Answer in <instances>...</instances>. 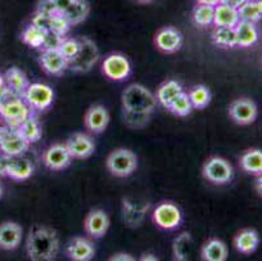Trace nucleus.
<instances>
[{
    "instance_id": "32",
    "label": "nucleus",
    "mask_w": 262,
    "mask_h": 261,
    "mask_svg": "<svg viewBox=\"0 0 262 261\" xmlns=\"http://www.w3.org/2000/svg\"><path fill=\"white\" fill-rule=\"evenodd\" d=\"M192 251V236L189 233H182L172 243V256L176 261H185L189 258Z\"/></svg>"
},
{
    "instance_id": "54",
    "label": "nucleus",
    "mask_w": 262,
    "mask_h": 261,
    "mask_svg": "<svg viewBox=\"0 0 262 261\" xmlns=\"http://www.w3.org/2000/svg\"><path fill=\"white\" fill-rule=\"evenodd\" d=\"M3 197V187H2V184H0V198Z\"/></svg>"
},
{
    "instance_id": "46",
    "label": "nucleus",
    "mask_w": 262,
    "mask_h": 261,
    "mask_svg": "<svg viewBox=\"0 0 262 261\" xmlns=\"http://www.w3.org/2000/svg\"><path fill=\"white\" fill-rule=\"evenodd\" d=\"M247 0H221V3H225L227 6L235 7V8H239L243 3H245Z\"/></svg>"
},
{
    "instance_id": "34",
    "label": "nucleus",
    "mask_w": 262,
    "mask_h": 261,
    "mask_svg": "<svg viewBox=\"0 0 262 261\" xmlns=\"http://www.w3.org/2000/svg\"><path fill=\"white\" fill-rule=\"evenodd\" d=\"M192 20L200 28H209L214 23V7L208 4H199L193 8Z\"/></svg>"
},
{
    "instance_id": "52",
    "label": "nucleus",
    "mask_w": 262,
    "mask_h": 261,
    "mask_svg": "<svg viewBox=\"0 0 262 261\" xmlns=\"http://www.w3.org/2000/svg\"><path fill=\"white\" fill-rule=\"evenodd\" d=\"M256 4H257V7H258V11L262 16V0H256Z\"/></svg>"
},
{
    "instance_id": "22",
    "label": "nucleus",
    "mask_w": 262,
    "mask_h": 261,
    "mask_svg": "<svg viewBox=\"0 0 262 261\" xmlns=\"http://www.w3.org/2000/svg\"><path fill=\"white\" fill-rule=\"evenodd\" d=\"M259 235L257 230L244 229L235 235L233 238V246L236 251L242 255H251L258 248Z\"/></svg>"
},
{
    "instance_id": "30",
    "label": "nucleus",
    "mask_w": 262,
    "mask_h": 261,
    "mask_svg": "<svg viewBox=\"0 0 262 261\" xmlns=\"http://www.w3.org/2000/svg\"><path fill=\"white\" fill-rule=\"evenodd\" d=\"M90 13V4L88 0H75L66 11L63 16L68 20L71 26H76L78 24L84 23Z\"/></svg>"
},
{
    "instance_id": "5",
    "label": "nucleus",
    "mask_w": 262,
    "mask_h": 261,
    "mask_svg": "<svg viewBox=\"0 0 262 261\" xmlns=\"http://www.w3.org/2000/svg\"><path fill=\"white\" fill-rule=\"evenodd\" d=\"M80 41V51L77 56L68 63V69L75 73H86L92 71L93 67L99 61V49L97 47L95 42L89 37H81Z\"/></svg>"
},
{
    "instance_id": "53",
    "label": "nucleus",
    "mask_w": 262,
    "mask_h": 261,
    "mask_svg": "<svg viewBox=\"0 0 262 261\" xmlns=\"http://www.w3.org/2000/svg\"><path fill=\"white\" fill-rule=\"evenodd\" d=\"M136 2H139V3H142V4H147V3H151V2H156V0H136Z\"/></svg>"
},
{
    "instance_id": "14",
    "label": "nucleus",
    "mask_w": 262,
    "mask_h": 261,
    "mask_svg": "<svg viewBox=\"0 0 262 261\" xmlns=\"http://www.w3.org/2000/svg\"><path fill=\"white\" fill-rule=\"evenodd\" d=\"M110 227V217L103 209L95 208L86 214L84 219V230L92 239H102Z\"/></svg>"
},
{
    "instance_id": "42",
    "label": "nucleus",
    "mask_w": 262,
    "mask_h": 261,
    "mask_svg": "<svg viewBox=\"0 0 262 261\" xmlns=\"http://www.w3.org/2000/svg\"><path fill=\"white\" fill-rule=\"evenodd\" d=\"M37 11L46 14V16H54L55 13H59L58 9H56V6L54 3V0H40L37 7Z\"/></svg>"
},
{
    "instance_id": "7",
    "label": "nucleus",
    "mask_w": 262,
    "mask_h": 261,
    "mask_svg": "<svg viewBox=\"0 0 262 261\" xmlns=\"http://www.w3.org/2000/svg\"><path fill=\"white\" fill-rule=\"evenodd\" d=\"M23 98L34 114H40V112L47 111L52 106L55 93L51 86L46 84L30 83Z\"/></svg>"
},
{
    "instance_id": "2",
    "label": "nucleus",
    "mask_w": 262,
    "mask_h": 261,
    "mask_svg": "<svg viewBox=\"0 0 262 261\" xmlns=\"http://www.w3.org/2000/svg\"><path fill=\"white\" fill-rule=\"evenodd\" d=\"M157 105L156 94L142 84H130L121 93V109L127 111L154 114Z\"/></svg>"
},
{
    "instance_id": "16",
    "label": "nucleus",
    "mask_w": 262,
    "mask_h": 261,
    "mask_svg": "<svg viewBox=\"0 0 262 261\" xmlns=\"http://www.w3.org/2000/svg\"><path fill=\"white\" fill-rule=\"evenodd\" d=\"M110 123V112L103 105H92L84 115L85 128L93 135H101Z\"/></svg>"
},
{
    "instance_id": "18",
    "label": "nucleus",
    "mask_w": 262,
    "mask_h": 261,
    "mask_svg": "<svg viewBox=\"0 0 262 261\" xmlns=\"http://www.w3.org/2000/svg\"><path fill=\"white\" fill-rule=\"evenodd\" d=\"M66 256L73 261H90L95 256V246L92 238L75 236L66 246Z\"/></svg>"
},
{
    "instance_id": "23",
    "label": "nucleus",
    "mask_w": 262,
    "mask_h": 261,
    "mask_svg": "<svg viewBox=\"0 0 262 261\" xmlns=\"http://www.w3.org/2000/svg\"><path fill=\"white\" fill-rule=\"evenodd\" d=\"M200 256L204 261H226L228 257L227 244L221 239H209L202 244Z\"/></svg>"
},
{
    "instance_id": "36",
    "label": "nucleus",
    "mask_w": 262,
    "mask_h": 261,
    "mask_svg": "<svg viewBox=\"0 0 262 261\" xmlns=\"http://www.w3.org/2000/svg\"><path fill=\"white\" fill-rule=\"evenodd\" d=\"M121 115L125 126L133 129H141L146 127L151 121L153 114H142V112H132L121 109Z\"/></svg>"
},
{
    "instance_id": "29",
    "label": "nucleus",
    "mask_w": 262,
    "mask_h": 261,
    "mask_svg": "<svg viewBox=\"0 0 262 261\" xmlns=\"http://www.w3.org/2000/svg\"><path fill=\"white\" fill-rule=\"evenodd\" d=\"M211 41L215 46L222 49H235L237 47L236 32L230 26H214L211 32Z\"/></svg>"
},
{
    "instance_id": "1",
    "label": "nucleus",
    "mask_w": 262,
    "mask_h": 261,
    "mask_svg": "<svg viewBox=\"0 0 262 261\" xmlns=\"http://www.w3.org/2000/svg\"><path fill=\"white\" fill-rule=\"evenodd\" d=\"M60 251V238L56 230L35 225L26 238V255L32 261H52Z\"/></svg>"
},
{
    "instance_id": "45",
    "label": "nucleus",
    "mask_w": 262,
    "mask_h": 261,
    "mask_svg": "<svg viewBox=\"0 0 262 261\" xmlns=\"http://www.w3.org/2000/svg\"><path fill=\"white\" fill-rule=\"evenodd\" d=\"M110 260L111 261H133L135 260V257H132V255H129V253L119 252V253H115V255L111 256V257H110Z\"/></svg>"
},
{
    "instance_id": "51",
    "label": "nucleus",
    "mask_w": 262,
    "mask_h": 261,
    "mask_svg": "<svg viewBox=\"0 0 262 261\" xmlns=\"http://www.w3.org/2000/svg\"><path fill=\"white\" fill-rule=\"evenodd\" d=\"M0 88H7L6 77H4V75H2V73H0Z\"/></svg>"
},
{
    "instance_id": "26",
    "label": "nucleus",
    "mask_w": 262,
    "mask_h": 261,
    "mask_svg": "<svg viewBox=\"0 0 262 261\" xmlns=\"http://www.w3.org/2000/svg\"><path fill=\"white\" fill-rule=\"evenodd\" d=\"M182 84L176 80H166L158 86V89L156 92V97L158 104L163 106L164 109H167L171 105L173 99L178 97L180 93L183 92Z\"/></svg>"
},
{
    "instance_id": "38",
    "label": "nucleus",
    "mask_w": 262,
    "mask_h": 261,
    "mask_svg": "<svg viewBox=\"0 0 262 261\" xmlns=\"http://www.w3.org/2000/svg\"><path fill=\"white\" fill-rule=\"evenodd\" d=\"M58 50L70 63L77 56L78 51H80V41L73 37H64Z\"/></svg>"
},
{
    "instance_id": "4",
    "label": "nucleus",
    "mask_w": 262,
    "mask_h": 261,
    "mask_svg": "<svg viewBox=\"0 0 262 261\" xmlns=\"http://www.w3.org/2000/svg\"><path fill=\"white\" fill-rule=\"evenodd\" d=\"M32 112L24 98L17 97V95L9 94L0 104V115H2L3 123L12 128H18Z\"/></svg>"
},
{
    "instance_id": "48",
    "label": "nucleus",
    "mask_w": 262,
    "mask_h": 261,
    "mask_svg": "<svg viewBox=\"0 0 262 261\" xmlns=\"http://www.w3.org/2000/svg\"><path fill=\"white\" fill-rule=\"evenodd\" d=\"M256 190L259 193V196H262V172L256 178Z\"/></svg>"
},
{
    "instance_id": "27",
    "label": "nucleus",
    "mask_w": 262,
    "mask_h": 261,
    "mask_svg": "<svg viewBox=\"0 0 262 261\" xmlns=\"http://www.w3.org/2000/svg\"><path fill=\"white\" fill-rule=\"evenodd\" d=\"M240 167L249 175L257 176L262 172V150L248 149L240 157Z\"/></svg>"
},
{
    "instance_id": "31",
    "label": "nucleus",
    "mask_w": 262,
    "mask_h": 261,
    "mask_svg": "<svg viewBox=\"0 0 262 261\" xmlns=\"http://www.w3.org/2000/svg\"><path fill=\"white\" fill-rule=\"evenodd\" d=\"M190 104L193 110H204L210 105L211 102V92L206 85H194L192 89L188 92Z\"/></svg>"
},
{
    "instance_id": "43",
    "label": "nucleus",
    "mask_w": 262,
    "mask_h": 261,
    "mask_svg": "<svg viewBox=\"0 0 262 261\" xmlns=\"http://www.w3.org/2000/svg\"><path fill=\"white\" fill-rule=\"evenodd\" d=\"M9 161H11L9 155L0 153V176H3V178H7V174H8Z\"/></svg>"
},
{
    "instance_id": "44",
    "label": "nucleus",
    "mask_w": 262,
    "mask_h": 261,
    "mask_svg": "<svg viewBox=\"0 0 262 261\" xmlns=\"http://www.w3.org/2000/svg\"><path fill=\"white\" fill-rule=\"evenodd\" d=\"M73 2H75V0H54V3L55 6H56V9H58L59 13H63Z\"/></svg>"
},
{
    "instance_id": "35",
    "label": "nucleus",
    "mask_w": 262,
    "mask_h": 261,
    "mask_svg": "<svg viewBox=\"0 0 262 261\" xmlns=\"http://www.w3.org/2000/svg\"><path fill=\"white\" fill-rule=\"evenodd\" d=\"M167 110L171 114H173L175 116H180V118H185V116L192 114L193 106L192 104H190L188 93L183 90V92L171 102V105L167 107Z\"/></svg>"
},
{
    "instance_id": "12",
    "label": "nucleus",
    "mask_w": 262,
    "mask_h": 261,
    "mask_svg": "<svg viewBox=\"0 0 262 261\" xmlns=\"http://www.w3.org/2000/svg\"><path fill=\"white\" fill-rule=\"evenodd\" d=\"M73 158L67 149L66 144L56 143L47 148L42 154V162L51 171H63L72 164Z\"/></svg>"
},
{
    "instance_id": "28",
    "label": "nucleus",
    "mask_w": 262,
    "mask_h": 261,
    "mask_svg": "<svg viewBox=\"0 0 262 261\" xmlns=\"http://www.w3.org/2000/svg\"><path fill=\"white\" fill-rule=\"evenodd\" d=\"M17 129L20 131L23 137L25 138L30 145L38 143V141L42 138V135H43L40 122L38 121L37 114H34V112H32V114L23 122V124H21Z\"/></svg>"
},
{
    "instance_id": "15",
    "label": "nucleus",
    "mask_w": 262,
    "mask_h": 261,
    "mask_svg": "<svg viewBox=\"0 0 262 261\" xmlns=\"http://www.w3.org/2000/svg\"><path fill=\"white\" fill-rule=\"evenodd\" d=\"M64 144L73 159H86L95 150L94 138L84 132L73 133Z\"/></svg>"
},
{
    "instance_id": "24",
    "label": "nucleus",
    "mask_w": 262,
    "mask_h": 261,
    "mask_svg": "<svg viewBox=\"0 0 262 261\" xmlns=\"http://www.w3.org/2000/svg\"><path fill=\"white\" fill-rule=\"evenodd\" d=\"M235 32H236L237 47L247 49V47L254 46L258 42L259 33L254 23L240 20L237 25L235 26Z\"/></svg>"
},
{
    "instance_id": "13",
    "label": "nucleus",
    "mask_w": 262,
    "mask_h": 261,
    "mask_svg": "<svg viewBox=\"0 0 262 261\" xmlns=\"http://www.w3.org/2000/svg\"><path fill=\"white\" fill-rule=\"evenodd\" d=\"M184 38L182 32L173 26H164L159 29L154 37V45L163 54H175L182 49Z\"/></svg>"
},
{
    "instance_id": "21",
    "label": "nucleus",
    "mask_w": 262,
    "mask_h": 261,
    "mask_svg": "<svg viewBox=\"0 0 262 261\" xmlns=\"http://www.w3.org/2000/svg\"><path fill=\"white\" fill-rule=\"evenodd\" d=\"M4 77H6V84L9 93L23 98L26 89L30 85V81L28 76L25 75V72L21 71L17 67H12L4 73Z\"/></svg>"
},
{
    "instance_id": "39",
    "label": "nucleus",
    "mask_w": 262,
    "mask_h": 261,
    "mask_svg": "<svg viewBox=\"0 0 262 261\" xmlns=\"http://www.w3.org/2000/svg\"><path fill=\"white\" fill-rule=\"evenodd\" d=\"M71 24L68 23L66 17L63 16V13H55L54 16H51V21H50V30L58 33V34L67 37V34L70 33L71 30Z\"/></svg>"
},
{
    "instance_id": "50",
    "label": "nucleus",
    "mask_w": 262,
    "mask_h": 261,
    "mask_svg": "<svg viewBox=\"0 0 262 261\" xmlns=\"http://www.w3.org/2000/svg\"><path fill=\"white\" fill-rule=\"evenodd\" d=\"M9 94H11V93H9L8 88H0V104H2Z\"/></svg>"
},
{
    "instance_id": "20",
    "label": "nucleus",
    "mask_w": 262,
    "mask_h": 261,
    "mask_svg": "<svg viewBox=\"0 0 262 261\" xmlns=\"http://www.w3.org/2000/svg\"><path fill=\"white\" fill-rule=\"evenodd\" d=\"M33 174H34V166L30 159L25 158L24 155L11 157L7 178L15 182H25L32 178Z\"/></svg>"
},
{
    "instance_id": "17",
    "label": "nucleus",
    "mask_w": 262,
    "mask_h": 261,
    "mask_svg": "<svg viewBox=\"0 0 262 261\" xmlns=\"http://www.w3.org/2000/svg\"><path fill=\"white\" fill-rule=\"evenodd\" d=\"M38 62L40 68L50 76H63L68 71V61L58 49L42 50Z\"/></svg>"
},
{
    "instance_id": "10",
    "label": "nucleus",
    "mask_w": 262,
    "mask_h": 261,
    "mask_svg": "<svg viewBox=\"0 0 262 261\" xmlns=\"http://www.w3.org/2000/svg\"><path fill=\"white\" fill-rule=\"evenodd\" d=\"M102 73L108 80L121 83L132 75V64L125 55L114 52L107 55L102 62Z\"/></svg>"
},
{
    "instance_id": "19",
    "label": "nucleus",
    "mask_w": 262,
    "mask_h": 261,
    "mask_svg": "<svg viewBox=\"0 0 262 261\" xmlns=\"http://www.w3.org/2000/svg\"><path fill=\"white\" fill-rule=\"evenodd\" d=\"M23 240V227L13 221L0 224V250L15 251Z\"/></svg>"
},
{
    "instance_id": "11",
    "label": "nucleus",
    "mask_w": 262,
    "mask_h": 261,
    "mask_svg": "<svg viewBox=\"0 0 262 261\" xmlns=\"http://www.w3.org/2000/svg\"><path fill=\"white\" fill-rule=\"evenodd\" d=\"M228 115L233 123L239 126H248L256 122L258 116V109H257L256 102L251 98H237L232 101L228 106Z\"/></svg>"
},
{
    "instance_id": "47",
    "label": "nucleus",
    "mask_w": 262,
    "mask_h": 261,
    "mask_svg": "<svg viewBox=\"0 0 262 261\" xmlns=\"http://www.w3.org/2000/svg\"><path fill=\"white\" fill-rule=\"evenodd\" d=\"M140 260H141V261H147V260L157 261V260H159V258L157 257V256L154 255V253H150V252H147V253H142V255H141V257H140Z\"/></svg>"
},
{
    "instance_id": "25",
    "label": "nucleus",
    "mask_w": 262,
    "mask_h": 261,
    "mask_svg": "<svg viewBox=\"0 0 262 261\" xmlns=\"http://www.w3.org/2000/svg\"><path fill=\"white\" fill-rule=\"evenodd\" d=\"M240 21L239 11L235 7L219 3L214 7V23L213 26H230L235 28Z\"/></svg>"
},
{
    "instance_id": "9",
    "label": "nucleus",
    "mask_w": 262,
    "mask_h": 261,
    "mask_svg": "<svg viewBox=\"0 0 262 261\" xmlns=\"http://www.w3.org/2000/svg\"><path fill=\"white\" fill-rule=\"evenodd\" d=\"M30 148V144L23 137L17 128H12L7 124H0V153L17 157L24 155Z\"/></svg>"
},
{
    "instance_id": "3",
    "label": "nucleus",
    "mask_w": 262,
    "mask_h": 261,
    "mask_svg": "<svg viewBox=\"0 0 262 261\" xmlns=\"http://www.w3.org/2000/svg\"><path fill=\"white\" fill-rule=\"evenodd\" d=\"M139 158L133 150L127 148H118L106 158L107 171L115 178H128L137 170Z\"/></svg>"
},
{
    "instance_id": "40",
    "label": "nucleus",
    "mask_w": 262,
    "mask_h": 261,
    "mask_svg": "<svg viewBox=\"0 0 262 261\" xmlns=\"http://www.w3.org/2000/svg\"><path fill=\"white\" fill-rule=\"evenodd\" d=\"M63 35L58 34V33L52 32V30H46V34H45V41L42 43V47H40V51L42 50H55L59 49L61 41H63Z\"/></svg>"
},
{
    "instance_id": "49",
    "label": "nucleus",
    "mask_w": 262,
    "mask_h": 261,
    "mask_svg": "<svg viewBox=\"0 0 262 261\" xmlns=\"http://www.w3.org/2000/svg\"><path fill=\"white\" fill-rule=\"evenodd\" d=\"M199 4H208V6L215 7L216 4L221 3V0H196Z\"/></svg>"
},
{
    "instance_id": "55",
    "label": "nucleus",
    "mask_w": 262,
    "mask_h": 261,
    "mask_svg": "<svg viewBox=\"0 0 262 261\" xmlns=\"http://www.w3.org/2000/svg\"><path fill=\"white\" fill-rule=\"evenodd\" d=\"M3 123V119H2V115H0V124Z\"/></svg>"
},
{
    "instance_id": "41",
    "label": "nucleus",
    "mask_w": 262,
    "mask_h": 261,
    "mask_svg": "<svg viewBox=\"0 0 262 261\" xmlns=\"http://www.w3.org/2000/svg\"><path fill=\"white\" fill-rule=\"evenodd\" d=\"M50 21H51V16H46V14L40 13V12L35 11L33 14L32 24H34L38 28L43 29V30H50Z\"/></svg>"
},
{
    "instance_id": "6",
    "label": "nucleus",
    "mask_w": 262,
    "mask_h": 261,
    "mask_svg": "<svg viewBox=\"0 0 262 261\" xmlns=\"http://www.w3.org/2000/svg\"><path fill=\"white\" fill-rule=\"evenodd\" d=\"M154 225L166 231L179 229L183 224V213L172 201H162L151 213Z\"/></svg>"
},
{
    "instance_id": "8",
    "label": "nucleus",
    "mask_w": 262,
    "mask_h": 261,
    "mask_svg": "<svg viewBox=\"0 0 262 261\" xmlns=\"http://www.w3.org/2000/svg\"><path fill=\"white\" fill-rule=\"evenodd\" d=\"M202 176L215 186H225L232 180L233 169L227 159L214 155L202 165Z\"/></svg>"
},
{
    "instance_id": "37",
    "label": "nucleus",
    "mask_w": 262,
    "mask_h": 261,
    "mask_svg": "<svg viewBox=\"0 0 262 261\" xmlns=\"http://www.w3.org/2000/svg\"><path fill=\"white\" fill-rule=\"evenodd\" d=\"M237 11H239V17L242 21H249V23L257 24L259 20H262L256 0H247L245 3H243L237 8Z\"/></svg>"
},
{
    "instance_id": "33",
    "label": "nucleus",
    "mask_w": 262,
    "mask_h": 261,
    "mask_svg": "<svg viewBox=\"0 0 262 261\" xmlns=\"http://www.w3.org/2000/svg\"><path fill=\"white\" fill-rule=\"evenodd\" d=\"M45 34H46V30L38 28L34 24L30 23L21 32V41L25 43L26 46H29L30 49L39 50L45 41Z\"/></svg>"
}]
</instances>
